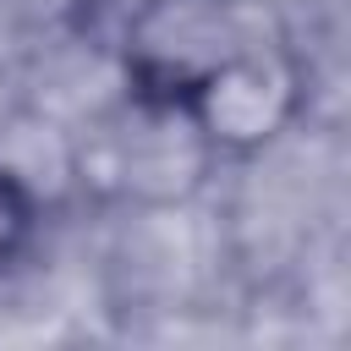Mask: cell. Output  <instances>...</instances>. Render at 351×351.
Listing matches in <instances>:
<instances>
[{
    "instance_id": "cell-1",
    "label": "cell",
    "mask_w": 351,
    "mask_h": 351,
    "mask_svg": "<svg viewBox=\"0 0 351 351\" xmlns=\"http://www.w3.org/2000/svg\"><path fill=\"white\" fill-rule=\"evenodd\" d=\"M71 27L99 44L132 99L192 121L208 137L269 132L296 88L285 33L258 0H60Z\"/></svg>"
},
{
    "instance_id": "cell-2",
    "label": "cell",
    "mask_w": 351,
    "mask_h": 351,
    "mask_svg": "<svg viewBox=\"0 0 351 351\" xmlns=\"http://www.w3.org/2000/svg\"><path fill=\"white\" fill-rule=\"evenodd\" d=\"M33 225H38V208H33V192L11 176V170H0V269L33 241Z\"/></svg>"
}]
</instances>
